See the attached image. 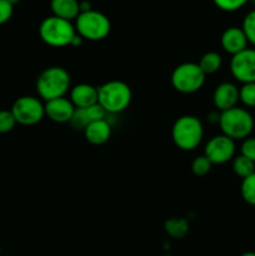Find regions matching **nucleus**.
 <instances>
[{
  "label": "nucleus",
  "mask_w": 255,
  "mask_h": 256,
  "mask_svg": "<svg viewBox=\"0 0 255 256\" xmlns=\"http://www.w3.org/2000/svg\"><path fill=\"white\" fill-rule=\"evenodd\" d=\"M85 139L92 145H102L112 136V124L106 119L92 122L85 128Z\"/></svg>",
  "instance_id": "dca6fc26"
},
{
  "label": "nucleus",
  "mask_w": 255,
  "mask_h": 256,
  "mask_svg": "<svg viewBox=\"0 0 255 256\" xmlns=\"http://www.w3.org/2000/svg\"><path fill=\"white\" fill-rule=\"evenodd\" d=\"M74 25L76 34L80 35L82 39L90 42H99L105 39L112 30V22L109 18L94 9L80 12L79 16L75 19Z\"/></svg>",
  "instance_id": "423d86ee"
},
{
  "label": "nucleus",
  "mask_w": 255,
  "mask_h": 256,
  "mask_svg": "<svg viewBox=\"0 0 255 256\" xmlns=\"http://www.w3.org/2000/svg\"><path fill=\"white\" fill-rule=\"evenodd\" d=\"M69 100L75 109H84L98 104V88L82 82L72 86L69 92Z\"/></svg>",
  "instance_id": "4468645a"
},
{
  "label": "nucleus",
  "mask_w": 255,
  "mask_h": 256,
  "mask_svg": "<svg viewBox=\"0 0 255 256\" xmlns=\"http://www.w3.org/2000/svg\"><path fill=\"white\" fill-rule=\"evenodd\" d=\"M240 256H255L254 252H242Z\"/></svg>",
  "instance_id": "7c9ffc66"
},
{
  "label": "nucleus",
  "mask_w": 255,
  "mask_h": 256,
  "mask_svg": "<svg viewBox=\"0 0 255 256\" xmlns=\"http://www.w3.org/2000/svg\"><path fill=\"white\" fill-rule=\"evenodd\" d=\"M239 102V88L230 82H224L215 88L212 92V104L220 112L238 106Z\"/></svg>",
  "instance_id": "9b49d317"
},
{
  "label": "nucleus",
  "mask_w": 255,
  "mask_h": 256,
  "mask_svg": "<svg viewBox=\"0 0 255 256\" xmlns=\"http://www.w3.org/2000/svg\"><path fill=\"white\" fill-rule=\"evenodd\" d=\"M220 44H222V50L232 56L249 48L248 46L249 42H248L244 32L242 28L238 26H230L225 29L220 38Z\"/></svg>",
  "instance_id": "ddd939ff"
},
{
  "label": "nucleus",
  "mask_w": 255,
  "mask_h": 256,
  "mask_svg": "<svg viewBox=\"0 0 255 256\" xmlns=\"http://www.w3.org/2000/svg\"><path fill=\"white\" fill-rule=\"evenodd\" d=\"M12 112L16 120V124L32 126L42 122L45 116V104H42V100L39 98L25 95L15 100L12 106Z\"/></svg>",
  "instance_id": "6e6552de"
},
{
  "label": "nucleus",
  "mask_w": 255,
  "mask_h": 256,
  "mask_svg": "<svg viewBox=\"0 0 255 256\" xmlns=\"http://www.w3.org/2000/svg\"><path fill=\"white\" fill-rule=\"evenodd\" d=\"M236 144L226 135L220 134L210 138L204 148V155L212 165H222L235 158Z\"/></svg>",
  "instance_id": "1a4fd4ad"
},
{
  "label": "nucleus",
  "mask_w": 255,
  "mask_h": 256,
  "mask_svg": "<svg viewBox=\"0 0 255 256\" xmlns=\"http://www.w3.org/2000/svg\"><path fill=\"white\" fill-rule=\"evenodd\" d=\"M74 112L75 106L70 102L69 98L66 96L45 102V116H48L52 122H58V124L70 122Z\"/></svg>",
  "instance_id": "f8f14e48"
},
{
  "label": "nucleus",
  "mask_w": 255,
  "mask_h": 256,
  "mask_svg": "<svg viewBox=\"0 0 255 256\" xmlns=\"http://www.w3.org/2000/svg\"><path fill=\"white\" fill-rule=\"evenodd\" d=\"M249 2L250 0H212V2H214L218 9L226 12H238Z\"/></svg>",
  "instance_id": "393cba45"
},
{
  "label": "nucleus",
  "mask_w": 255,
  "mask_h": 256,
  "mask_svg": "<svg viewBox=\"0 0 255 256\" xmlns=\"http://www.w3.org/2000/svg\"><path fill=\"white\" fill-rule=\"evenodd\" d=\"M82 38L80 36V35H75L74 36V39H72V44H70V46H80V45H82Z\"/></svg>",
  "instance_id": "c756f323"
},
{
  "label": "nucleus",
  "mask_w": 255,
  "mask_h": 256,
  "mask_svg": "<svg viewBox=\"0 0 255 256\" xmlns=\"http://www.w3.org/2000/svg\"><path fill=\"white\" fill-rule=\"evenodd\" d=\"M106 115L108 114L105 112V110L102 109L99 104H95L92 105V106L84 108V109H75L69 124L72 125L74 129L84 132L85 128H86L90 122H96V120L106 119Z\"/></svg>",
  "instance_id": "2eb2a0df"
},
{
  "label": "nucleus",
  "mask_w": 255,
  "mask_h": 256,
  "mask_svg": "<svg viewBox=\"0 0 255 256\" xmlns=\"http://www.w3.org/2000/svg\"><path fill=\"white\" fill-rule=\"evenodd\" d=\"M132 92L122 80H110L98 88V104L109 114H119L129 108Z\"/></svg>",
  "instance_id": "f03ea898"
},
{
  "label": "nucleus",
  "mask_w": 255,
  "mask_h": 256,
  "mask_svg": "<svg viewBox=\"0 0 255 256\" xmlns=\"http://www.w3.org/2000/svg\"><path fill=\"white\" fill-rule=\"evenodd\" d=\"M205 78L198 62H182L172 70V85L178 92L194 94L204 86Z\"/></svg>",
  "instance_id": "0eeeda50"
},
{
  "label": "nucleus",
  "mask_w": 255,
  "mask_h": 256,
  "mask_svg": "<svg viewBox=\"0 0 255 256\" xmlns=\"http://www.w3.org/2000/svg\"><path fill=\"white\" fill-rule=\"evenodd\" d=\"M239 102L245 108H255V82L242 84L239 88Z\"/></svg>",
  "instance_id": "5701e85b"
},
{
  "label": "nucleus",
  "mask_w": 255,
  "mask_h": 256,
  "mask_svg": "<svg viewBox=\"0 0 255 256\" xmlns=\"http://www.w3.org/2000/svg\"><path fill=\"white\" fill-rule=\"evenodd\" d=\"M230 72L236 82L242 84L255 82V49L246 48L232 55L230 59Z\"/></svg>",
  "instance_id": "9d476101"
},
{
  "label": "nucleus",
  "mask_w": 255,
  "mask_h": 256,
  "mask_svg": "<svg viewBox=\"0 0 255 256\" xmlns=\"http://www.w3.org/2000/svg\"><path fill=\"white\" fill-rule=\"evenodd\" d=\"M0 254H2V248H0Z\"/></svg>",
  "instance_id": "72a5a7b5"
},
{
  "label": "nucleus",
  "mask_w": 255,
  "mask_h": 256,
  "mask_svg": "<svg viewBox=\"0 0 255 256\" xmlns=\"http://www.w3.org/2000/svg\"><path fill=\"white\" fill-rule=\"evenodd\" d=\"M36 92L44 102L62 98L72 89V79L66 69L62 66H49L42 70L36 79Z\"/></svg>",
  "instance_id": "f257e3e1"
},
{
  "label": "nucleus",
  "mask_w": 255,
  "mask_h": 256,
  "mask_svg": "<svg viewBox=\"0 0 255 256\" xmlns=\"http://www.w3.org/2000/svg\"><path fill=\"white\" fill-rule=\"evenodd\" d=\"M232 172L239 178L245 179L255 172V162L242 155H238L232 159Z\"/></svg>",
  "instance_id": "aec40b11"
},
{
  "label": "nucleus",
  "mask_w": 255,
  "mask_h": 256,
  "mask_svg": "<svg viewBox=\"0 0 255 256\" xmlns=\"http://www.w3.org/2000/svg\"><path fill=\"white\" fill-rule=\"evenodd\" d=\"M16 125L14 115L12 110H0V134L10 132Z\"/></svg>",
  "instance_id": "a878e982"
},
{
  "label": "nucleus",
  "mask_w": 255,
  "mask_h": 256,
  "mask_svg": "<svg viewBox=\"0 0 255 256\" xmlns=\"http://www.w3.org/2000/svg\"><path fill=\"white\" fill-rule=\"evenodd\" d=\"M164 228L169 236L175 238V239H182L189 232V222L182 218H172V219L165 222Z\"/></svg>",
  "instance_id": "6ab92c4d"
},
{
  "label": "nucleus",
  "mask_w": 255,
  "mask_h": 256,
  "mask_svg": "<svg viewBox=\"0 0 255 256\" xmlns=\"http://www.w3.org/2000/svg\"><path fill=\"white\" fill-rule=\"evenodd\" d=\"M40 39L52 48L70 46L72 39L76 35L75 25L69 20L62 19L52 15L40 22Z\"/></svg>",
  "instance_id": "39448f33"
},
{
  "label": "nucleus",
  "mask_w": 255,
  "mask_h": 256,
  "mask_svg": "<svg viewBox=\"0 0 255 256\" xmlns=\"http://www.w3.org/2000/svg\"><path fill=\"white\" fill-rule=\"evenodd\" d=\"M198 65L202 70L205 75L215 74L220 70L222 65V58L219 52H208L200 58Z\"/></svg>",
  "instance_id": "a211bd4d"
},
{
  "label": "nucleus",
  "mask_w": 255,
  "mask_h": 256,
  "mask_svg": "<svg viewBox=\"0 0 255 256\" xmlns=\"http://www.w3.org/2000/svg\"><path fill=\"white\" fill-rule=\"evenodd\" d=\"M240 194L246 204L255 206V172L242 179L240 185Z\"/></svg>",
  "instance_id": "412c9836"
},
{
  "label": "nucleus",
  "mask_w": 255,
  "mask_h": 256,
  "mask_svg": "<svg viewBox=\"0 0 255 256\" xmlns=\"http://www.w3.org/2000/svg\"><path fill=\"white\" fill-rule=\"evenodd\" d=\"M79 2V0H52L50 9L54 16L72 22L80 14Z\"/></svg>",
  "instance_id": "f3484780"
},
{
  "label": "nucleus",
  "mask_w": 255,
  "mask_h": 256,
  "mask_svg": "<svg viewBox=\"0 0 255 256\" xmlns=\"http://www.w3.org/2000/svg\"><path fill=\"white\" fill-rule=\"evenodd\" d=\"M14 12V5L10 4L8 0H0V25L5 24L10 20Z\"/></svg>",
  "instance_id": "cd10ccee"
},
{
  "label": "nucleus",
  "mask_w": 255,
  "mask_h": 256,
  "mask_svg": "<svg viewBox=\"0 0 255 256\" xmlns=\"http://www.w3.org/2000/svg\"><path fill=\"white\" fill-rule=\"evenodd\" d=\"M218 125L222 130V134L236 142L252 136L255 122L249 110L235 106L220 112Z\"/></svg>",
  "instance_id": "7ed1b4c3"
},
{
  "label": "nucleus",
  "mask_w": 255,
  "mask_h": 256,
  "mask_svg": "<svg viewBox=\"0 0 255 256\" xmlns=\"http://www.w3.org/2000/svg\"><path fill=\"white\" fill-rule=\"evenodd\" d=\"M240 155L255 162V138L249 136L242 140L240 145Z\"/></svg>",
  "instance_id": "bb28decb"
},
{
  "label": "nucleus",
  "mask_w": 255,
  "mask_h": 256,
  "mask_svg": "<svg viewBox=\"0 0 255 256\" xmlns=\"http://www.w3.org/2000/svg\"><path fill=\"white\" fill-rule=\"evenodd\" d=\"M212 168V164L204 154L195 158L192 162V172L196 176H205L206 174H209Z\"/></svg>",
  "instance_id": "b1692460"
},
{
  "label": "nucleus",
  "mask_w": 255,
  "mask_h": 256,
  "mask_svg": "<svg viewBox=\"0 0 255 256\" xmlns=\"http://www.w3.org/2000/svg\"><path fill=\"white\" fill-rule=\"evenodd\" d=\"M204 138V125L194 115H182L175 120L172 128V139L174 144L184 152L196 149Z\"/></svg>",
  "instance_id": "20e7f679"
},
{
  "label": "nucleus",
  "mask_w": 255,
  "mask_h": 256,
  "mask_svg": "<svg viewBox=\"0 0 255 256\" xmlns=\"http://www.w3.org/2000/svg\"><path fill=\"white\" fill-rule=\"evenodd\" d=\"M8 2H9L12 5H15V4H18V2H19L20 0H8Z\"/></svg>",
  "instance_id": "2f4dec72"
},
{
  "label": "nucleus",
  "mask_w": 255,
  "mask_h": 256,
  "mask_svg": "<svg viewBox=\"0 0 255 256\" xmlns=\"http://www.w3.org/2000/svg\"><path fill=\"white\" fill-rule=\"evenodd\" d=\"M242 29L246 36L248 42L255 49V10L248 12L242 19Z\"/></svg>",
  "instance_id": "4be33fe9"
},
{
  "label": "nucleus",
  "mask_w": 255,
  "mask_h": 256,
  "mask_svg": "<svg viewBox=\"0 0 255 256\" xmlns=\"http://www.w3.org/2000/svg\"><path fill=\"white\" fill-rule=\"evenodd\" d=\"M250 2H252V4H255V0H250Z\"/></svg>",
  "instance_id": "473e14b6"
},
{
  "label": "nucleus",
  "mask_w": 255,
  "mask_h": 256,
  "mask_svg": "<svg viewBox=\"0 0 255 256\" xmlns=\"http://www.w3.org/2000/svg\"><path fill=\"white\" fill-rule=\"evenodd\" d=\"M79 6H80V12H89V10H92V5H90V2H86V0H84V2H80Z\"/></svg>",
  "instance_id": "c85d7f7f"
}]
</instances>
